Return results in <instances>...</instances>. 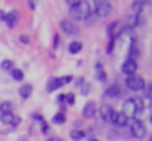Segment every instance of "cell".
<instances>
[{"mask_svg": "<svg viewBox=\"0 0 152 141\" xmlns=\"http://www.w3.org/2000/svg\"><path fill=\"white\" fill-rule=\"evenodd\" d=\"M28 41H30V38H28L26 35H21V36H20V43H23V44H28Z\"/></svg>", "mask_w": 152, "mask_h": 141, "instance_id": "cell-31", "label": "cell"}, {"mask_svg": "<svg viewBox=\"0 0 152 141\" xmlns=\"http://www.w3.org/2000/svg\"><path fill=\"white\" fill-rule=\"evenodd\" d=\"M57 46H59V36H54V48L57 49Z\"/></svg>", "mask_w": 152, "mask_h": 141, "instance_id": "cell-33", "label": "cell"}, {"mask_svg": "<svg viewBox=\"0 0 152 141\" xmlns=\"http://www.w3.org/2000/svg\"><path fill=\"white\" fill-rule=\"evenodd\" d=\"M7 111H12V102H2L0 103V115L7 113Z\"/></svg>", "mask_w": 152, "mask_h": 141, "instance_id": "cell-24", "label": "cell"}, {"mask_svg": "<svg viewBox=\"0 0 152 141\" xmlns=\"http://www.w3.org/2000/svg\"><path fill=\"white\" fill-rule=\"evenodd\" d=\"M64 102H67L69 105L75 103V95L74 94H64Z\"/></svg>", "mask_w": 152, "mask_h": 141, "instance_id": "cell-27", "label": "cell"}, {"mask_svg": "<svg viewBox=\"0 0 152 141\" xmlns=\"http://www.w3.org/2000/svg\"><path fill=\"white\" fill-rule=\"evenodd\" d=\"M126 87H128L129 90L139 92V90H142V89L145 87V80L141 77V75H137V74L129 75V77H126Z\"/></svg>", "mask_w": 152, "mask_h": 141, "instance_id": "cell-3", "label": "cell"}, {"mask_svg": "<svg viewBox=\"0 0 152 141\" xmlns=\"http://www.w3.org/2000/svg\"><path fill=\"white\" fill-rule=\"evenodd\" d=\"M80 92H82V95H87V94L90 92V84L82 82V84H80Z\"/></svg>", "mask_w": 152, "mask_h": 141, "instance_id": "cell-28", "label": "cell"}, {"mask_svg": "<svg viewBox=\"0 0 152 141\" xmlns=\"http://www.w3.org/2000/svg\"><path fill=\"white\" fill-rule=\"evenodd\" d=\"M57 102H59V103H62V102H64V94H61L59 97H57Z\"/></svg>", "mask_w": 152, "mask_h": 141, "instance_id": "cell-34", "label": "cell"}, {"mask_svg": "<svg viewBox=\"0 0 152 141\" xmlns=\"http://www.w3.org/2000/svg\"><path fill=\"white\" fill-rule=\"evenodd\" d=\"M113 48H115V38H113V39H110V43H108V48H106V52L110 54Z\"/></svg>", "mask_w": 152, "mask_h": 141, "instance_id": "cell-30", "label": "cell"}, {"mask_svg": "<svg viewBox=\"0 0 152 141\" xmlns=\"http://www.w3.org/2000/svg\"><path fill=\"white\" fill-rule=\"evenodd\" d=\"M93 3V12H95L96 18H106L111 13V3L106 0H95Z\"/></svg>", "mask_w": 152, "mask_h": 141, "instance_id": "cell-2", "label": "cell"}, {"mask_svg": "<svg viewBox=\"0 0 152 141\" xmlns=\"http://www.w3.org/2000/svg\"><path fill=\"white\" fill-rule=\"evenodd\" d=\"M128 118H126V115H123L121 111H116L115 113V117H113V120H111V123L113 125H116V126H126L128 125Z\"/></svg>", "mask_w": 152, "mask_h": 141, "instance_id": "cell-12", "label": "cell"}, {"mask_svg": "<svg viewBox=\"0 0 152 141\" xmlns=\"http://www.w3.org/2000/svg\"><path fill=\"white\" fill-rule=\"evenodd\" d=\"M134 103H136V110H137V113L144 111V102H142V98H134Z\"/></svg>", "mask_w": 152, "mask_h": 141, "instance_id": "cell-26", "label": "cell"}, {"mask_svg": "<svg viewBox=\"0 0 152 141\" xmlns=\"http://www.w3.org/2000/svg\"><path fill=\"white\" fill-rule=\"evenodd\" d=\"M61 82H62V85L70 84V82H72V75H64V77H61Z\"/></svg>", "mask_w": 152, "mask_h": 141, "instance_id": "cell-29", "label": "cell"}, {"mask_svg": "<svg viewBox=\"0 0 152 141\" xmlns=\"http://www.w3.org/2000/svg\"><path fill=\"white\" fill-rule=\"evenodd\" d=\"M4 20H5V12L0 10V21H4Z\"/></svg>", "mask_w": 152, "mask_h": 141, "instance_id": "cell-35", "label": "cell"}, {"mask_svg": "<svg viewBox=\"0 0 152 141\" xmlns=\"http://www.w3.org/2000/svg\"><path fill=\"white\" fill-rule=\"evenodd\" d=\"M53 123H56V125H62V123H66V115H64L62 111L56 113V115L53 117Z\"/></svg>", "mask_w": 152, "mask_h": 141, "instance_id": "cell-20", "label": "cell"}, {"mask_svg": "<svg viewBox=\"0 0 152 141\" xmlns=\"http://www.w3.org/2000/svg\"><path fill=\"white\" fill-rule=\"evenodd\" d=\"M82 51V43L80 41H72L69 44V52L70 54H77V52Z\"/></svg>", "mask_w": 152, "mask_h": 141, "instance_id": "cell-18", "label": "cell"}, {"mask_svg": "<svg viewBox=\"0 0 152 141\" xmlns=\"http://www.w3.org/2000/svg\"><path fill=\"white\" fill-rule=\"evenodd\" d=\"M139 56H141V51H139V48H136V46H131V48H129V58H128V59H132V61H136Z\"/></svg>", "mask_w": 152, "mask_h": 141, "instance_id": "cell-21", "label": "cell"}, {"mask_svg": "<svg viewBox=\"0 0 152 141\" xmlns=\"http://www.w3.org/2000/svg\"><path fill=\"white\" fill-rule=\"evenodd\" d=\"M88 141H98V140H95V138H90V140Z\"/></svg>", "mask_w": 152, "mask_h": 141, "instance_id": "cell-37", "label": "cell"}, {"mask_svg": "<svg viewBox=\"0 0 152 141\" xmlns=\"http://www.w3.org/2000/svg\"><path fill=\"white\" fill-rule=\"evenodd\" d=\"M59 87H62V82H61V79L53 77V79H49V82H48L46 90H48V92H54V90H57Z\"/></svg>", "mask_w": 152, "mask_h": 141, "instance_id": "cell-15", "label": "cell"}, {"mask_svg": "<svg viewBox=\"0 0 152 141\" xmlns=\"http://www.w3.org/2000/svg\"><path fill=\"white\" fill-rule=\"evenodd\" d=\"M131 131L132 134H134L136 138H139V140H142V138L147 134V128H145V125L142 123L141 120H134L131 123Z\"/></svg>", "mask_w": 152, "mask_h": 141, "instance_id": "cell-5", "label": "cell"}, {"mask_svg": "<svg viewBox=\"0 0 152 141\" xmlns=\"http://www.w3.org/2000/svg\"><path fill=\"white\" fill-rule=\"evenodd\" d=\"M95 77H96V80H100V82H105L106 80V74H105V71H103V66L100 64H95Z\"/></svg>", "mask_w": 152, "mask_h": 141, "instance_id": "cell-16", "label": "cell"}, {"mask_svg": "<svg viewBox=\"0 0 152 141\" xmlns=\"http://www.w3.org/2000/svg\"><path fill=\"white\" fill-rule=\"evenodd\" d=\"M123 115H126V118H134L136 115H137V110H136V103H134V98H128V100H124V103H123Z\"/></svg>", "mask_w": 152, "mask_h": 141, "instance_id": "cell-4", "label": "cell"}, {"mask_svg": "<svg viewBox=\"0 0 152 141\" xmlns=\"http://www.w3.org/2000/svg\"><path fill=\"white\" fill-rule=\"evenodd\" d=\"M12 77H13L15 80L21 82V80H23V77H25V74H23L21 69H13V71H12Z\"/></svg>", "mask_w": 152, "mask_h": 141, "instance_id": "cell-22", "label": "cell"}, {"mask_svg": "<svg viewBox=\"0 0 152 141\" xmlns=\"http://www.w3.org/2000/svg\"><path fill=\"white\" fill-rule=\"evenodd\" d=\"M70 138H72L74 141H80V140L85 138V133L80 131V130H72V131H70Z\"/></svg>", "mask_w": 152, "mask_h": 141, "instance_id": "cell-19", "label": "cell"}, {"mask_svg": "<svg viewBox=\"0 0 152 141\" xmlns=\"http://www.w3.org/2000/svg\"><path fill=\"white\" fill-rule=\"evenodd\" d=\"M119 95H121V89H119V85H118V84H113V85H110V87L105 90V97L116 98V97H119Z\"/></svg>", "mask_w": 152, "mask_h": 141, "instance_id": "cell-13", "label": "cell"}, {"mask_svg": "<svg viewBox=\"0 0 152 141\" xmlns=\"http://www.w3.org/2000/svg\"><path fill=\"white\" fill-rule=\"evenodd\" d=\"M59 30L64 33V35H67V36H74V35L79 33V28H77L72 21H69V20H61Z\"/></svg>", "mask_w": 152, "mask_h": 141, "instance_id": "cell-6", "label": "cell"}, {"mask_svg": "<svg viewBox=\"0 0 152 141\" xmlns=\"http://www.w3.org/2000/svg\"><path fill=\"white\" fill-rule=\"evenodd\" d=\"M121 71L124 75H134L136 71H137V61H132V59H126L121 66Z\"/></svg>", "mask_w": 152, "mask_h": 141, "instance_id": "cell-8", "label": "cell"}, {"mask_svg": "<svg viewBox=\"0 0 152 141\" xmlns=\"http://www.w3.org/2000/svg\"><path fill=\"white\" fill-rule=\"evenodd\" d=\"M0 66H2V69H4V71H13V61H10V59H5V61H2V64H0Z\"/></svg>", "mask_w": 152, "mask_h": 141, "instance_id": "cell-23", "label": "cell"}, {"mask_svg": "<svg viewBox=\"0 0 152 141\" xmlns=\"http://www.w3.org/2000/svg\"><path fill=\"white\" fill-rule=\"evenodd\" d=\"M0 121L4 125H8V126H18L21 121L20 117H17V115H13L12 111H7V113H2L0 115Z\"/></svg>", "mask_w": 152, "mask_h": 141, "instance_id": "cell-7", "label": "cell"}, {"mask_svg": "<svg viewBox=\"0 0 152 141\" xmlns=\"http://www.w3.org/2000/svg\"><path fill=\"white\" fill-rule=\"evenodd\" d=\"M116 26H118V23L113 21V23H110L108 28H106V35H108L110 39H113V35H115V28H116Z\"/></svg>", "mask_w": 152, "mask_h": 141, "instance_id": "cell-25", "label": "cell"}, {"mask_svg": "<svg viewBox=\"0 0 152 141\" xmlns=\"http://www.w3.org/2000/svg\"><path fill=\"white\" fill-rule=\"evenodd\" d=\"M26 3H28V7H30L31 10L36 8V2H33V0H30V2H26Z\"/></svg>", "mask_w": 152, "mask_h": 141, "instance_id": "cell-32", "label": "cell"}, {"mask_svg": "<svg viewBox=\"0 0 152 141\" xmlns=\"http://www.w3.org/2000/svg\"><path fill=\"white\" fill-rule=\"evenodd\" d=\"M18 94H20V97L23 98V100L30 98V95L33 94V85H30V84H23L20 89H18Z\"/></svg>", "mask_w": 152, "mask_h": 141, "instance_id": "cell-14", "label": "cell"}, {"mask_svg": "<svg viewBox=\"0 0 152 141\" xmlns=\"http://www.w3.org/2000/svg\"><path fill=\"white\" fill-rule=\"evenodd\" d=\"M18 20H20L18 12H17V10H12V12L5 13V20H4V21L8 25V28H15V25L18 23Z\"/></svg>", "mask_w": 152, "mask_h": 141, "instance_id": "cell-10", "label": "cell"}, {"mask_svg": "<svg viewBox=\"0 0 152 141\" xmlns=\"http://www.w3.org/2000/svg\"><path fill=\"white\" fill-rule=\"evenodd\" d=\"M149 2H137V0H136V2H132V5H131V8H132V12H134V15L137 16L139 13L142 12V8H144V5H147Z\"/></svg>", "mask_w": 152, "mask_h": 141, "instance_id": "cell-17", "label": "cell"}, {"mask_svg": "<svg viewBox=\"0 0 152 141\" xmlns=\"http://www.w3.org/2000/svg\"><path fill=\"white\" fill-rule=\"evenodd\" d=\"M48 141H62V140H61V138H49Z\"/></svg>", "mask_w": 152, "mask_h": 141, "instance_id": "cell-36", "label": "cell"}, {"mask_svg": "<svg viewBox=\"0 0 152 141\" xmlns=\"http://www.w3.org/2000/svg\"><path fill=\"white\" fill-rule=\"evenodd\" d=\"M95 113H96V105H95V102H87V103L83 105V108H82V117L92 118V117H95Z\"/></svg>", "mask_w": 152, "mask_h": 141, "instance_id": "cell-11", "label": "cell"}, {"mask_svg": "<svg viewBox=\"0 0 152 141\" xmlns=\"http://www.w3.org/2000/svg\"><path fill=\"white\" fill-rule=\"evenodd\" d=\"M70 7L69 13L72 16V20L75 21H87L90 16V5L87 2H80V0H75V2H67Z\"/></svg>", "mask_w": 152, "mask_h": 141, "instance_id": "cell-1", "label": "cell"}, {"mask_svg": "<svg viewBox=\"0 0 152 141\" xmlns=\"http://www.w3.org/2000/svg\"><path fill=\"white\" fill-rule=\"evenodd\" d=\"M115 113L116 111L113 110V107L108 103H103L102 107H100V117H102L103 121H111L113 117H115Z\"/></svg>", "mask_w": 152, "mask_h": 141, "instance_id": "cell-9", "label": "cell"}]
</instances>
